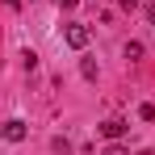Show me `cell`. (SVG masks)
Listing matches in <instances>:
<instances>
[{
  "mask_svg": "<svg viewBox=\"0 0 155 155\" xmlns=\"http://www.w3.org/2000/svg\"><path fill=\"white\" fill-rule=\"evenodd\" d=\"M63 42H67L71 51H84V46H88V25H80V21H67V25H63Z\"/></svg>",
  "mask_w": 155,
  "mask_h": 155,
  "instance_id": "1",
  "label": "cell"
},
{
  "mask_svg": "<svg viewBox=\"0 0 155 155\" xmlns=\"http://www.w3.org/2000/svg\"><path fill=\"white\" fill-rule=\"evenodd\" d=\"M25 122H21V117H13V122H4V138H8V143H25Z\"/></svg>",
  "mask_w": 155,
  "mask_h": 155,
  "instance_id": "2",
  "label": "cell"
},
{
  "mask_svg": "<svg viewBox=\"0 0 155 155\" xmlns=\"http://www.w3.org/2000/svg\"><path fill=\"white\" fill-rule=\"evenodd\" d=\"M101 134L109 138V143H117V138L126 134V122H122V117H109V122H101Z\"/></svg>",
  "mask_w": 155,
  "mask_h": 155,
  "instance_id": "3",
  "label": "cell"
},
{
  "mask_svg": "<svg viewBox=\"0 0 155 155\" xmlns=\"http://www.w3.org/2000/svg\"><path fill=\"white\" fill-rule=\"evenodd\" d=\"M80 76H84V80H97V63H92V59H80Z\"/></svg>",
  "mask_w": 155,
  "mask_h": 155,
  "instance_id": "4",
  "label": "cell"
},
{
  "mask_svg": "<svg viewBox=\"0 0 155 155\" xmlns=\"http://www.w3.org/2000/svg\"><path fill=\"white\" fill-rule=\"evenodd\" d=\"M126 59H143V42H126Z\"/></svg>",
  "mask_w": 155,
  "mask_h": 155,
  "instance_id": "5",
  "label": "cell"
},
{
  "mask_svg": "<svg viewBox=\"0 0 155 155\" xmlns=\"http://www.w3.org/2000/svg\"><path fill=\"white\" fill-rule=\"evenodd\" d=\"M138 117L143 122H155V105H138Z\"/></svg>",
  "mask_w": 155,
  "mask_h": 155,
  "instance_id": "6",
  "label": "cell"
},
{
  "mask_svg": "<svg viewBox=\"0 0 155 155\" xmlns=\"http://www.w3.org/2000/svg\"><path fill=\"white\" fill-rule=\"evenodd\" d=\"M101 155H130V151H126V147H122V143H109V147H105Z\"/></svg>",
  "mask_w": 155,
  "mask_h": 155,
  "instance_id": "7",
  "label": "cell"
},
{
  "mask_svg": "<svg viewBox=\"0 0 155 155\" xmlns=\"http://www.w3.org/2000/svg\"><path fill=\"white\" fill-rule=\"evenodd\" d=\"M147 21H151V25H155V0H151V4H147Z\"/></svg>",
  "mask_w": 155,
  "mask_h": 155,
  "instance_id": "8",
  "label": "cell"
},
{
  "mask_svg": "<svg viewBox=\"0 0 155 155\" xmlns=\"http://www.w3.org/2000/svg\"><path fill=\"white\" fill-rule=\"evenodd\" d=\"M76 4H80V0H59V8H76Z\"/></svg>",
  "mask_w": 155,
  "mask_h": 155,
  "instance_id": "9",
  "label": "cell"
},
{
  "mask_svg": "<svg viewBox=\"0 0 155 155\" xmlns=\"http://www.w3.org/2000/svg\"><path fill=\"white\" fill-rule=\"evenodd\" d=\"M134 4H138V0H117V8H134Z\"/></svg>",
  "mask_w": 155,
  "mask_h": 155,
  "instance_id": "10",
  "label": "cell"
},
{
  "mask_svg": "<svg viewBox=\"0 0 155 155\" xmlns=\"http://www.w3.org/2000/svg\"><path fill=\"white\" fill-rule=\"evenodd\" d=\"M0 138H4V122H0Z\"/></svg>",
  "mask_w": 155,
  "mask_h": 155,
  "instance_id": "11",
  "label": "cell"
}]
</instances>
